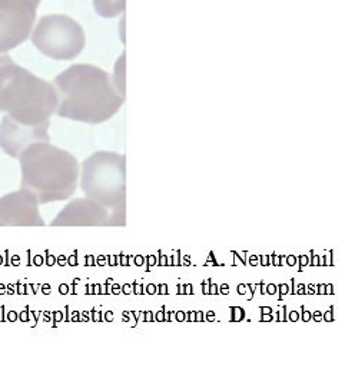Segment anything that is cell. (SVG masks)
<instances>
[{"mask_svg":"<svg viewBox=\"0 0 345 365\" xmlns=\"http://www.w3.org/2000/svg\"><path fill=\"white\" fill-rule=\"evenodd\" d=\"M58 92L56 115L88 125H99L118 113L125 102L110 75L93 65H72L53 81Z\"/></svg>","mask_w":345,"mask_h":365,"instance_id":"1","label":"cell"},{"mask_svg":"<svg viewBox=\"0 0 345 365\" xmlns=\"http://www.w3.org/2000/svg\"><path fill=\"white\" fill-rule=\"evenodd\" d=\"M18 159L22 188L34 192L39 205L68 201L75 195L81 166L71 152L51 142H35Z\"/></svg>","mask_w":345,"mask_h":365,"instance_id":"2","label":"cell"},{"mask_svg":"<svg viewBox=\"0 0 345 365\" xmlns=\"http://www.w3.org/2000/svg\"><path fill=\"white\" fill-rule=\"evenodd\" d=\"M58 109V92L46 82L0 55V112L26 126L49 123Z\"/></svg>","mask_w":345,"mask_h":365,"instance_id":"3","label":"cell"},{"mask_svg":"<svg viewBox=\"0 0 345 365\" xmlns=\"http://www.w3.org/2000/svg\"><path fill=\"white\" fill-rule=\"evenodd\" d=\"M79 185L86 198L116 208L126 198V158L113 150L92 153L81 165Z\"/></svg>","mask_w":345,"mask_h":365,"instance_id":"4","label":"cell"},{"mask_svg":"<svg viewBox=\"0 0 345 365\" xmlns=\"http://www.w3.org/2000/svg\"><path fill=\"white\" fill-rule=\"evenodd\" d=\"M31 39L41 53L56 61L78 58L86 42L82 26L65 15L42 18L31 34Z\"/></svg>","mask_w":345,"mask_h":365,"instance_id":"5","label":"cell"},{"mask_svg":"<svg viewBox=\"0 0 345 365\" xmlns=\"http://www.w3.org/2000/svg\"><path fill=\"white\" fill-rule=\"evenodd\" d=\"M41 0H0V55L31 38Z\"/></svg>","mask_w":345,"mask_h":365,"instance_id":"6","label":"cell"},{"mask_svg":"<svg viewBox=\"0 0 345 365\" xmlns=\"http://www.w3.org/2000/svg\"><path fill=\"white\" fill-rule=\"evenodd\" d=\"M39 202L26 188L9 192L0 198V227H45Z\"/></svg>","mask_w":345,"mask_h":365,"instance_id":"7","label":"cell"},{"mask_svg":"<svg viewBox=\"0 0 345 365\" xmlns=\"http://www.w3.org/2000/svg\"><path fill=\"white\" fill-rule=\"evenodd\" d=\"M49 125L51 122L39 126H26L5 115L0 122V149L18 159L29 145L35 142H51Z\"/></svg>","mask_w":345,"mask_h":365,"instance_id":"8","label":"cell"},{"mask_svg":"<svg viewBox=\"0 0 345 365\" xmlns=\"http://www.w3.org/2000/svg\"><path fill=\"white\" fill-rule=\"evenodd\" d=\"M109 210L91 198H76L68 202L52 227H108Z\"/></svg>","mask_w":345,"mask_h":365,"instance_id":"9","label":"cell"},{"mask_svg":"<svg viewBox=\"0 0 345 365\" xmlns=\"http://www.w3.org/2000/svg\"><path fill=\"white\" fill-rule=\"evenodd\" d=\"M95 11L102 18H115L125 9V0H93Z\"/></svg>","mask_w":345,"mask_h":365,"instance_id":"10","label":"cell"},{"mask_svg":"<svg viewBox=\"0 0 345 365\" xmlns=\"http://www.w3.org/2000/svg\"><path fill=\"white\" fill-rule=\"evenodd\" d=\"M110 78H112V82H113L115 88L118 89V92L122 96H125V53L116 62L113 75H110Z\"/></svg>","mask_w":345,"mask_h":365,"instance_id":"11","label":"cell"},{"mask_svg":"<svg viewBox=\"0 0 345 365\" xmlns=\"http://www.w3.org/2000/svg\"><path fill=\"white\" fill-rule=\"evenodd\" d=\"M125 224L126 221H125V202H123L116 208H112V212L109 214L108 227H123Z\"/></svg>","mask_w":345,"mask_h":365,"instance_id":"12","label":"cell"}]
</instances>
